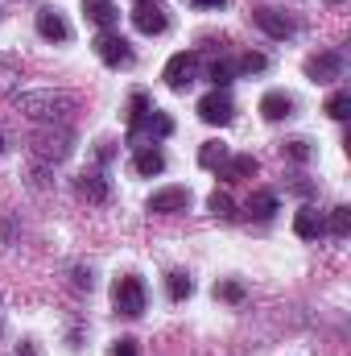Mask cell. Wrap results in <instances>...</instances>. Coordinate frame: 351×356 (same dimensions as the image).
Wrapping results in <instances>:
<instances>
[{"mask_svg":"<svg viewBox=\"0 0 351 356\" xmlns=\"http://www.w3.org/2000/svg\"><path fill=\"white\" fill-rule=\"evenodd\" d=\"M327 232H335V236H348V232H351V207H335V211H331V220H327Z\"/></svg>","mask_w":351,"mask_h":356,"instance_id":"obj_27","label":"cell"},{"mask_svg":"<svg viewBox=\"0 0 351 356\" xmlns=\"http://www.w3.org/2000/svg\"><path fill=\"white\" fill-rule=\"evenodd\" d=\"M207 79H211V83H215V88L223 91V88H228V83H232V79H236V67H232V63H223V58H219V63H211V67H207Z\"/></svg>","mask_w":351,"mask_h":356,"instance_id":"obj_24","label":"cell"},{"mask_svg":"<svg viewBox=\"0 0 351 356\" xmlns=\"http://www.w3.org/2000/svg\"><path fill=\"white\" fill-rule=\"evenodd\" d=\"M223 162H228V145H223V141H203V149H198V166L219 170Z\"/></svg>","mask_w":351,"mask_h":356,"instance_id":"obj_20","label":"cell"},{"mask_svg":"<svg viewBox=\"0 0 351 356\" xmlns=\"http://www.w3.org/2000/svg\"><path fill=\"white\" fill-rule=\"evenodd\" d=\"M75 191L87 199V203H108V195H112V186H108V178L99 175V170H87V175H79L75 182Z\"/></svg>","mask_w":351,"mask_h":356,"instance_id":"obj_15","label":"cell"},{"mask_svg":"<svg viewBox=\"0 0 351 356\" xmlns=\"http://www.w3.org/2000/svg\"><path fill=\"white\" fill-rule=\"evenodd\" d=\"M190 4H194V8H223L228 0H190Z\"/></svg>","mask_w":351,"mask_h":356,"instance_id":"obj_32","label":"cell"},{"mask_svg":"<svg viewBox=\"0 0 351 356\" xmlns=\"http://www.w3.org/2000/svg\"><path fill=\"white\" fill-rule=\"evenodd\" d=\"M264 67H268V58L248 50V54H240V63H236V75H261Z\"/></svg>","mask_w":351,"mask_h":356,"instance_id":"obj_26","label":"cell"},{"mask_svg":"<svg viewBox=\"0 0 351 356\" xmlns=\"http://www.w3.org/2000/svg\"><path fill=\"white\" fill-rule=\"evenodd\" d=\"M37 33L46 42H71V25H67V17L58 8H42L37 13Z\"/></svg>","mask_w":351,"mask_h":356,"instance_id":"obj_11","label":"cell"},{"mask_svg":"<svg viewBox=\"0 0 351 356\" xmlns=\"http://www.w3.org/2000/svg\"><path fill=\"white\" fill-rule=\"evenodd\" d=\"M17 356H37V348H33V344H21V353Z\"/></svg>","mask_w":351,"mask_h":356,"instance_id":"obj_33","label":"cell"},{"mask_svg":"<svg viewBox=\"0 0 351 356\" xmlns=\"http://www.w3.org/2000/svg\"><path fill=\"white\" fill-rule=\"evenodd\" d=\"M244 211H248L252 220H273V216H277V195H273V191H252V199L244 203Z\"/></svg>","mask_w":351,"mask_h":356,"instance_id":"obj_19","label":"cell"},{"mask_svg":"<svg viewBox=\"0 0 351 356\" xmlns=\"http://www.w3.org/2000/svg\"><path fill=\"white\" fill-rule=\"evenodd\" d=\"M95 54H99V63H103V67H112V71L132 67V46H128L120 33H112V29H103V33L95 38Z\"/></svg>","mask_w":351,"mask_h":356,"instance_id":"obj_4","label":"cell"},{"mask_svg":"<svg viewBox=\"0 0 351 356\" xmlns=\"http://www.w3.org/2000/svg\"><path fill=\"white\" fill-rule=\"evenodd\" d=\"M149 112H153V104H149V95H145V91H137V95L128 99V129H132V124H141V120H145Z\"/></svg>","mask_w":351,"mask_h":356,"instance_id":"obj_23","label":"cell"},{"mask_svg":"<svg viewBox=\"0 0 351 356\" xmlns=\"http://www.w3.org/2000/svg\"><path fill=\"white\" fill-rule=\"evenodd\" d=\"M252 21L261 25L268 38H277V42H285V38H293V33H298V25H293L281 8H268V4H257V8H252Z\"/></svg>","mask_w":351,"mask_h":356,"instance_id":"obj_8","label":"cell"},{"mask_svg":"<svg viewBox=\"0 0 351 356\" xmlns=\"http://www.w3.org/2000/svg\"><path fill=\"white\" fill-rule=\"evenodd\" d=\"M132 25L145 33V38H157V33H166V8L162 4H149V0H141L137 8H132Z\"/></svg>","mask_w":351,"mask_h":356,"instance_id":"obj_10","label":"cell"},{"mask_svg":"<svg viewBox=\"0 0 351 356\" xmlns=\"http://www.w3.org/2000/svg\"><path fill=\"white\" fill-rule=\"evenodd\" d=\"M215 298H223V302H244V286H240V282H215Z\"/></svg>","mask_w":351,"mask_h":356,"instance_id":"obj_28","label":"cell"},{"mask_svg":"<svg viewBox=\"0 0 351 356\" xmlns=\"http://www.w3.org/2000/svg\"><path fill=\"white\" fill-rule=\"evenodd\" d=\"M190 207V191L186 186H162L149 195V211L153 216H174V211H186Z\"/></svg>","mask_w":351,"mask_h":356,"instance_id":"obj_9","label":"cell"},{"mask_svg":"<svg viewBox=\"0 0 351 356\" xmlns=\"http://www.w3.org/2000/svg\"><path fill=\"white\" fill-rule=\"evenodd\" d=\"M170 133H174V120H170L166 112H157V108H153L141 124H132V137H153V141H162V137H170Z\"/></svg>","mask_w":351,"mask_h":356,"instance_id":"obj_14","label":"cell"},{"mask_svg":"<svg viewBox=\"0 0 351 356\" xmlns=\"http://www.w3.org/2000/svg\"><path fill=\"white\" fill-rule=\"evenodd\" d=\"M0 149H4V133H0Z\"/></svg>","mask_w":351,"mask_h":356,"instance_id":"obj_34","label":"cell"},{"mask_svg":"<svg viewBox=\"0 0 351 356\" xmlns=\"http://www.w3.org/2000/svg\"><path fill=\"white\" fill-rule=\"evenodd\" d=\"M132 170L141 178H153L166 170V154L162 149H137V158H132Z\"/></svg>","mask_w":351,"mask_h":356,"instance_id":"obj_18","label":"cell"},{"mask_svg":"<svg viewBox=\"0 0 351 356\" xmlns=\"http://www.w3.org/2000/svg\"><path fill=\"white\" fill-rule=\"evenodd\" d=\"M293 232H298L302 241H318V236L327 232V220H323L314 207H302V211L293 216Z\"/></svg>","mask_w":351,"mask_h":356,"instance_id":"obj_17","label":"cell"},{"mask_svg":"<svg viewBox=\"0 0 351 356\" xmlns=\"http://www.w3.org/2000/svg\"><path fill=\"white\" fill-rule=\"evenodd\" d=\"M71 149H75V133H71L67 124H42V129L33 133V154H37L42 162H50V166L67 162Z\"/></svg>","mask_w":351,"mask_h":356,"instance_id":"obj_2","label":"cell"},{"mask_svg":"<svg viewBox=\"0 0 351 356\" xmlns=\"http://www.w3.org/2000/svg\"><path fill=\"white\" fill-rule=\"evenodd\" d=\"M207 211H211L215 220H232V216H236V203H232V195H228V191H211Z\"/></svg>","mask_w":351,"mask_h":356,"instance_id":"obj_21","label":"cell"},{"mask_svg":"<svg viewBox=\"0 0 351 356\" xmlns=\"http://www.w3.org/2000/svg\"><path fill=\"white\" fill-rule=\"evenodd\" d=\"M166 290H170V298H174V302H186V298L194 294V282H190L182 269H174V273L166 277Z\"/></svg>","mask_w":351,"mask_h":356,"instance_id":"obj_22","label":"cell"},{"mask_svg":"<svg viewBox=\"0 0 351 356\" xmlns=\"http://www.w3.org/2000/svg\"><path fill=\"white\" fill-rule=\"evenodd\" d=\"M285 154H289L293 162H310L314 149H310V141H285Z\"/></svg>","mask_w":351,"mask_h":356,"instance_id":"obj_29","label":"cell"},{"mask_svg":"<svg viewBox=\"0 0 351 356\" xmlns=\"http://www.w3.org/2000/svg\"><path fill=\"white\" fill-rule=\"evenodd\" d=\"M112 356H137V340H116L112 344Z\"/></svg>","mask_w":351,"mask_h":356,"instance_id":"obj_30","label":"cell"},{"mask_svg":"<svg viewBox=\"0 0 351 356\" xmlns=\"http://www.w3.org/2000/svg\"><path fill=\"white\" fill-rule=\"evenodd\" d=\"M83 17H87L91 25H99V29H112L120 21V8L112 0H83Z\"/></svg>","mask_w":351,"mask_h":356,"instance_id":"obj_16","label":"cell"},{"mask_svg":"<svg viewBox=\"0 0 351 356\" xmlns=\"http://www.w3.org/2000/svg\"><path fill=\"white\" fill-rule=\"evenodd\" d=\"M75 286H79V290H91V286H95L91 269H75Z\"/></svg>","mask_w":351,"mask_h":356,"instance_id":"obj_31","label":"cell"},{"mask_svg":"<svg viewBox=\"0 0 351 356\" xmlns=\"http://www.w3.org/2000/svg\"><path fill=\"white\" fill-rule=\"evenodd\" d=\"M261 116L264 120H289V116H293V95H289V91H264L261 95Z\"/></svg>","mask_w":351,"mask_h":356,"instance_id":"obj_13","label":"cell"},{"mask_svg":"<svg viewBox=\"0 0 351 356\" xmlns=\"http://www.w3.org/2000/svg\"><path fill=\"white\" fill-rule=\"evenodd\" d=\"M257 158L252 154H228V162L219 166V178L223 182H244V178H257Z\"/></svg>","mask_w":351,"mask_h":356,"instance_id":"obj_12","label":"cell"},{"mask_svg":"<svg viewBox=\"0 0 351 356\" xmlns=\"http://www.w3.org/2000/svg\"><path fill=\"white\" fill-rule=\"evenodd\" d=\"M194 67H198V54H194V50H182V54H174V58L166 63V71H162L166 88L186 91L190 83H194Z\"/></svg>","mask_w":351,"mask_h":356,"instance_id":"obj_6","label":"cell"},{"mask_svg":"<svg viewBox=\"0 0 351 356\" xmlns=\"http://www.w3.org/2000/svg\"><path fill=\"white\" fill-rule=\"evenodd\" d=\"M112 302H116V311L128 315V319L145 315V282H141L137 273L116 277V286H112Z\"/></svg>","mask_w":351,"mask_h":356,"instance_id":"obj_3","label":"cell"},{"mask_svg":"<svg viewBox=\"0 0 351 356\" xmlns=\"http://www.w3.org/2000/svg\"><path fill=\"white\" fill-rule=\"evenodd\" d=\"M17 108L37 120V124H67L71 112L79 108V99L71 91H54V88H42V91H21L17 95Z\"/></svg>","mask_w":351,"mask_h":356,"instance_id":"obj_1","label":"cell"},{"mask_svg":"<svg viewBox=\"0 0 351 356\" xmlns=\"http://www.w3.org/2000/svg\"><path fill=\"white\" fill-rule=\"evenodd\" d=\"M327 116H331V120H348L351 116V95L348 91H335V95L327 99Z\"/></svg>","mask_w":351,"mask_h":356,"instance_id":"obj_25","label":"cell"},{"mask_svg":"<svg viewBox=\"0 0 351 356\" xmlns=\"http://www.w3.org/2000/svg\"><path fill=\"white\" fill-rule=\"evenodd\" d=\"M306 79L310 83H335L343 79V54L339 50H318L306 58Z\"/></svg>","mask_w":351,"mask_h":356,"instance_id":"obj_5","label":"cell"},{"mask_svg":"<svg viewBox=\"0 0 351 356\" xmlns=\"http://www.w3.org/2000/svg\"><path fill=\"white\" fill-rule=\"evenodd\" d=\"M331 4H343V0H331Z\"/></svg>","mask_w":351,"mask_h":356,"instance_id":"obj_35","label":"cell"},{"mask_svg":"<svg viewBox=\"0 0 351 356\" xmlns=\"http://www.w3.org/2000/svg\"><path fill=\"white\" fill-rule=\"evenodd\" d=\"M236 116V104H232V95L228 91H207L203 99H198V120H207V124H228Z\"/></svg>","mask_w":351,"mask_h":356,"instance_id":"obj_7","label":"cell"}]
</instances>
